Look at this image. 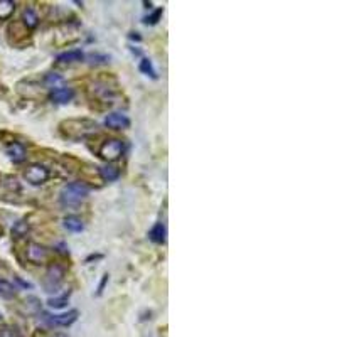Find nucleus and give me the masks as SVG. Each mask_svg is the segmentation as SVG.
Wrapping results in <instances>:
<instances>
[{
	"mask_svg": "<svg viewBox=\"0 0 337 337\" xmlns=\"http://www.w3.org/2000/svg\"><path fill=\"white\" fill-rule=\"evenodd\" d=\"M88 194H90V186H86L81 181H76L63 187L61 194H59V201L64 207H78L88 197Z\"/></svg>",
	"mask_w": 337,
	"mask_h": 337,
	"instance_id": "f257e3e1",
	"label": "nucleus"
},
{
	"mask_svg": "<svg viewBox=\"0 0 337 337\" xmlns=\"http://www.w3.org/2000/svg\"><path fill=\"white\" fill-rule=\"evenodd\" d=\"M96 125L93 122H90V120H69V122H64L61 128L64 132V135L69 137V138H78L85 137L88 132L93 130Z\"/></svg>",
	"mask_w": 337,
	"mask_h": 337,
	"instance_id": "f03ea898",
	"label": "nucleus"
},
{
	"mask_svg": "<svg viewBox=\"0 0 337 337\" xmlns=\"http://www.w3.org/2000/svg\"><path fill=\"white\" fill-rule=\"evenodd\" d=\"M64 275H66V268H64L63 265H59V263L49 265L48 273H46V278H44L46 292H56V290L61 287Z\"/></svg>",
	"mask_w": 337,
	"mask_h": 337,
	"instance_id": "7ed1b4c3",
	"label": "nucleus"
},
{
	"mask_svg": "<svg viewBox=\"0 0 337 337\" xmlns=\"http://www.w3.org/2000/svg\"><path fill=\"white\" fill-rule=\"evenodd\" d=\"M100 157H103L105 160H117L120 155L123 154V142L117 140V138H110L101 144L98 150Z\"/></svg>",
	"mask_w": 337,
	"mask_h": 337,
	"instance_id": "20e7f679",
	"label": "nucleus"
},
{
	"mask_svg": "<svg viewBox=\"0 0 337 337\" xmlns=\"http://www.w3.org/2000/svg\"><path fill=\"white\" fill-rule=\"evenodd\" d=\"M24 175L27 182H31L32 186H39V184H44L49 179V169L41 164H32L27 167Z\"/></svg>",
	"mask_w": 337,
	"mask_h": 337,
	"instance_id": "39448f33",
	"label": "nucleus"
},
{
	"mask_svg": "<svg viewBox=\"0 0 337 337\" xmlns=\"http://www.w3.org/2000/svg\"><path fill=\"white\" fill-rule=\"evenodd\" d=\"M41 318L44 320V324H48L51 327L53 325L54 327L56 325L68 327L78 318V310H69L68 313H61V315H49V313H43V317Z\"/></svg>",
	"mask_w": 337,
	"mask_h": 337,
	"instance_id": "423d86ee",
	"label": "nucleus"
},
{
	"mask_svg": "<svg viewBox=\"0 0 337 337\" xmlns=\"http://www.w3.org/2000/svg\"><path fill=\"white\" fill-rule=\"evenodd\" d=\"M105 125L108 128H115V130H123V128L130 127V118L125 113L113 112L105 118Z\"/></svg>",
	"mask_w": 337,
	"mask_h": 337,
	"instance_id": "0eeeda50",
	"label": "nucleus"
},
{
	"mask_svg": "<svg viewBox=\"0 0 337 337\" xmlns=\"http://www.w3.org/2000/svg\"><path fill=\"white\" fill-rule=\"evenodd\" d=\"M27 260L32 261V263H41L44 261L46 258H48L49 251L48 248L43 246V244H38V243H31L29 246H27Z\"/></svg>",
	"mask_w": 337,
	"mask_h": 337,
	"instance_id": "6e6552de",
	"label": "nucleus"
},
{
	"mask_svg": "<svg viewBox=\"0 0 337 337\" xmlns=\"http://www.w3.org/2000/svg\"><path fill=\"white\" fill-rule=\"evenodd\" d=\"M73 96H75V91H73L71 88L61 86V88L53 90V93H51V100H53L54 103L64 105V103H69V101L73 100Z\"/></svg>",
	"mask_w": 337,
	"mask_h": 337,
	"instance_id": "1a4fd4ad",
	"label": "nucleus"
},
{
	"mask_svg": "<svg viewBox=\"0 0 337 337\" xmlns=\"http://www.w3.org/2000/svg\"><path fill=\"white\" fill-rule=\"evenodd\" d=\"M7 155L11 157V160H14V162H22L26 159L24 145L19 144V142H14L12 145L7 147Z\"/></svg>",
	"mask_w": 337,
	"mask_h": 337,
	"instance_id": "9d476101",
	"label": "nucleus"
},
{
	"mask_svg": "<svg viewBox=\"0 0 337 337\" xmlns=\"http://www.w3.org/2000/svg\"><path fill=\"white\" fill-rule=\"evenodd\" d=\"M83 58H85V54H83L80 49H73V51H66V53L59 54L58 63H61V64L80 63V61H83Z\"/></svg>",
	"mask_w": 337,
	"mask_h": 337,
	"instance_id": "9b49d317",
	"label": "nucleus"
},
{
	"mask_svg": "<svg viewBox=\"0 0 337 337\" xmlns=\"http://www.w3.org/2000/svg\"><path fill=\"white\" fill-rule=\"evenodd\" d=\"M22 21H24V24H26L27 29H34V27L39 24L38 14H36L34 9H31V7H27L24 11V14H22Z\"/></svg>",
	"mask_w": 337,
	"mask_h": 337,
	"instance_id": "f8f14e48",
	"label": "nucleus"
},
{
	"mask_svg": "<svg viewBox=\"0 0 337 337\" xmlns=\"http://www.w3.org/2000/svg\"><path fill=\"white\" fill-rule=\"evenodd\" d=\"M165 234H167V231H165V226L162 223H157L154 228L150 229L149 236L154 243H164L165 241Z\"/></svg>",
	"mask_w": 337,
	"mask_h": 337,
	"instance_id": "ddd939ff",
	"label": "nucleus"
},
{
	"mask_svg": "<svg viewBox=\"0 0 337 337\" xmlns=\"http://www.w3.org/2000/svg\"><path fill=\"white\" fill-rule=\"evenodd\" d=\"M64 228L71 233H81L85 226H83V221L80 218H76V216H68V218L64 219Z\"/></svg>",
	"mask_w": 337,
	"mask_h": 337,
	"instance_id": "4468645a",
	"label": "nucleus"
},
{
	"mask_svg": "<svg viewBox=\"0 0 337 337\" xmlns=\"http://www.w3.org/2000/svg\"><path fill=\"white\" fill-rule=\"evenodd\" d=\"M100 175L105 181L112 182L120 177V170L117 167H113V165H103V167H100Z\"/></svg>",
	"mask_w": 337,
	"mask_h": 337,
	"instance_id": "2eb2a0df",
	"label": "nucleus"
},
{
	"mask_svg": "<svg viewBox=\"0 0 337 337\" xmlns=\"http://www.w3.org/2000/svg\"><path fill=\"white\" fill-rule=\"evenodd\" d=\"M95 93H96V96H101L103 100H108V101H112L113 100V96H115V93H113V90L110 86H106V85H103V83H98V85L95 86Z\"/></svg>",
	"mask_w": 337,
	"mask_h": 337,
	"instance_id": "dca6fc26",
	"label": "nucleus"
},
{
	"mask_svg": "<svg viewBox=\"0 0 337 337\" xmlns=\"http://www.w3.org/2000/svg\"><path fill=\"white\" fill-rule=\"evenodd\" d=\"M14 9H16V4L11 0H0V19H9L12 16Z\"/></svg>",
	"mask_w": 337,
	"mask_h": 337,
	"instance_id": "f3484780",
	"label": "nucleus"
},
{
	"mask_svg": "<svg viewBox=\"0 0 337 337\" xmlns=\"http://www.w3.org/2000/svg\"><path fill=\"white\" fill-rule=\"evenodd\" d=\"M16 292H17V288L14 287L12 283H9L7 280H0V295H2V297L11 298L16 295Z\"/></svg>",
	"mask_w": 337,
	"mask_h": 337,
	"instance_id": "a211bd4d",
	"label": "nucleus"
},
{
	"mask_svg": "<svg viewBox=\"0 0 337 337\" xmlns=\"http://www.w3.org/2000/svg\"><path fill=\"white\" fill-rule=\"evenodd\" d=\"M140 71L144 73V75H147V76H150V78H157V73H155V69H154V66H152V61L150 59H147V58H144L140 61Z\"/></svg>",
	"mask_w": 337,
	"mask_h": 337,
	"instance_id": "6ab92c4d",
	"label": "nucleus"
},
{
	"mask_svg": "<svg viewBox=\"0 0 337 337\" xmlns=\"http://www.w3.org/2000/svg\"><path fill=\"white\" fill-rule=\"evenodd\" d=\"M27 231H29V224H27L26 221H19V223H16V226L12 228V236L22 238L26 236Z\"/></svg>",
	"mask_w": 337,
	"mask_h": 337,
	"instance_id": "aec40b11",
	"label": "nucleus"
},
{
	"mask_svg": "<svg viewBox=\"0 0 337 337\" xmlns=\"http://www.w3.org/2000/svg\"><path fill=\"white\" fill-rule=\"evenodd\" d=\"M68 300H69V292H68V293H64V295H61V297L49 298V300H48V305H49V307H53V308H63V307L68 303Z\"/></svg>",
	"mask_w": 337,
	"mask_h": 337,
	"instance_id": "412c9836",
	"label": "nucleus"
},
{
	"mask_svg": "<svg viewBox=\"0 0 337 337\" xmlns=\"http://www.w3.org/2000/svg\"><path fill=\"white\" fill-rule=\"evenodd\" d=\"M162 9H157V11L152 14V16H149V17H145V24H157L159 22V19H160V16H162Z\"/></svg>",
	"mask_w": 337,
	"mask_h": 337,
	"instance_id": "4be33fe9",
	"label": "nucleus"
},
{
	"mask_svg": "<svg viewBox=\"0 0 337 337\" xmlns=\"http://www.w3.org/2000/svg\"><path fill=\"white\" fill-rule=\"evenodd\" d=\"M61 81H63V78L56 75V73H51V75L46 76V83H48V85H58V83H61Z\"/></svg>",
	"mask_w": 337,
	"mask_h": 337,
	"instance_id": "5701e85b",
	"label": "nucleus"
},
{
	"mask_svg": "<svg viewBox=\"0 0 337 337\" xmlns=\"http://www.w3.org/2000/svg\"><path fill=\"white\" fill-rule=\"evenodd\" d=\"M0 337H22L16 329H2L0 330Z\"/></svg>",
	"mask_w": 337,
	"mask_h": 337,
	"instance_id": "b1692460",
	"label": "nucleus"
},
{
	"mask_svg": "<svg viewBox=\"0 0 337 337\" xmlns=\"http://www.w3.org/2000/svg\"><path fill=\"white\" fill-rule=\"evenodd\" d=\"M16 280L19 281V283H21L24 288H32V283H29V281H24V280H21V278H16Z\"/></svg>",
	"mask_w": 337,
	"mask_h": 337,
	"instance_id": "393cba45",
	"label": "nucleus"
},
{
	"mask_svg": "<svg viewBox=\"0 0 337 337\" xmlns=\"http://www.w3.org/2000/svg\"><path fill=\"white\" fill-rule=\"evenodd\" d=\"M54 337H66V335H64V334H58V335H54Z\"/></svg>",
	"mask_w": 337,
	"mask_h": 337,
	"instance_id": "a878e982",
	"label": "nucleus"
},
{
	"mask_svg": "<svg viewBox=\"0 0 337 337\" xmlns=\"http://www.w3.org/2000/svg\"><path fill=\"white\" fill-rule=\"evenodd\" d=\"M0 234H2V228H0Z\"/></svg>",
	"mask_w": 337,
	"mask_h": 337,
	"instance_id": "bb28decb",
	"label": "nucleus"
}]
</instances>
